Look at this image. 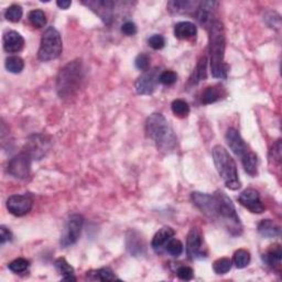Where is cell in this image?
<instances>
[{
	"instance_id": "8",
	"label": "cell",
	"mask_w": 282,
	"mask_h": 282,
	"mask_svg": "<svg viewBox=\"0 0 282 282\" xmlns=\"http://www.w3.org/2000/svg\"><path fill=\"white\" fill-rule=\"evenodd\" d=\"M31 161L32 158L25 151L17 154L8 162V173L17 179H27L30 175Z\"/></svg>"
},
{
	"instance_id": "19",
	"label": "cell",
	"mask_w": 282,
	"mask_h": 282,
	"mask_svg": "<svg viewBox=\"0 0 282 282\" xmlns=\"http://www.w3.org/2000/svg\"><path fill=\"white\" fill-rule=\"evenodd\" d=\"M198 33L197 26L190 21L179 22L174 27V36L180 40H189V39L195 38Z\"/></svg>"
},
{
	"instance_id": "15",
	"label": "cell",
	"mask_w": 282,
	"mask_h": 282,
	"mask_svg": "<svg viewBox=\"0 0 282 282\" xmlns=\"http://www.w3.org/2000/svg\"><path fill=\"white\" fill-rule=\"evenodd\" d=\"M203 246V236L201 231L198 227H193L187 234L186 238V254L191 260L199 259V258L204 257L202 253Z\"/></svg>"
},
{
	"instance_id": "16",
	"label": "cell",
	"mask_w": 282,
	"mask_h": 282,
	"mask_svg": "<svg viewBox=\"0 0 282 282\" xmlns=\"http://www.w3.org/2000/svg\"><path fill=\"white\" fill-rule=\"evenodd\" d=\"M25 46V39L17 31H7L4 34V50L8 53H18Z\"/></svg>"
},
{
	"instance_id": "24",
	"label": "cell",
	"mask_w": 282,
	"mask_h": 282,
	"mask_svg": "<svg viewBox=\"0 0 282 282\" xmlns=\"http://www.w3.org/2000/svg\"><path fill=\"white\" fill-rule=\"evenodd\" d=\"M223 97V89L219 86H208L202 94V103L208 105L213 104Z\"/></svg>"
},
{
	"instance_id": "37",
	"label": "cell",
	"mask_w": 282,
	"mask_h": 282,
	"mask_svg": "<svg viewBox=\"0 0 282 282\" xmlns=\"http://www.w3.org/2000/svg\"><path fill=\"white\" fill-rule=\"evenodd\" d=\"M159 81L163 85H173L178 81V75L173 70H164L160 74Z\"/></svg>"
},
{
	"instance_id": "28",
	"label": "cell",
	"mask_w": 282,
	"mask_h": 282,
	"mask_svg": "<svg viewBox=\"0 0 282 282\" xmlns=\"http://www.w3.org/2000/svg\"><path fill=\"white\" fill-rule=\"evenodd\" d=\"M5 66L8 72H10L12 74H19L22 72V69L25 68V62H23V60L20 57L13 56L6 59Z\"/></svg>"
},
{
	"instance_id": "10",
	"label": "cell",
	"mask_w": 282,
	"mask_h": 282,
	"mask_svg": "<svg viewBox=\"0 0 282 282\" xmlns=\"http://www.w3.org/2000/svg\"><path fill=\"white\" fill-rule=\"evenodd\" d=\"M33 201L28 195H11L7 200V209L14 216H25L32 209Z\"/></svg>"
},
{
	"instance_id": "17",
	"label": "cell",
	"mask_w": 282,
	"mask_h": 282,
	"mask_svg": "<svg viewBox=\"0 0 282 282\" xmlns=\"http://www.w3.org/2000/svg\"><path fill=\"white\" fill-rule=\"evenodd\" d=\"M175 232L169 226H164L161 230L155 233L151 241V247L155 253H162L166 249L168 242L174 237Z\"/></svg>"
},
{
	"instance_id": "22",
	"label": "cell",
	"mask_w": 282,
	"mask_h": 282,
	"mask_svg": "<svg viewBox=\"0 0 282 282\" xmlns=\"http://www.w3.org/2000/svg\"><path fill=\"white\" fill-rule=\"evenodd\" d=\"M200 3L189 2V0H177V2H170L168 4L169 10L175 13H185L198 10Z\"/></svg>"
},
{
	"instance_id": "39",
	"label": "cell",
	"mask_w": 282,
	"mask_h": 282,
	"mask_svg": "<svg viewBox=\"0 0 282 282\" xmlns=\"http://www.w3.org/2000/svg\"><path fill=\"white\" fill-rule=\"evenodd\" d=\"M149 45L151 46L153 50H161L166 45V39L161 34H153L149 39Z\"/></svg>"
},
{
	"instance_id": "1",
	"label": "cell",
	"mask_w": 282,
	"mask_h": 282,
	"mask_svg": "<svg viewBox=\"0 0 282 282\" xmlns=\"http://www.w3.org/2000/svg\"><path fill=\"white\" fill-rule=\"evenodd\" d=\"M193 204L210 221L218 222L233 236H239L242 226L236 213L234 203L223 191H216L213 195L201 192L191 194Z\"/></svg>"
},
{
	"instance_id": "2",
	"label": "cell",
	"mask_w": 282,
	"mask_h": 282,
	"mask_svg": "<svg viewBox=\"0 0 282 282\" xmlns=\"http://www.w3.org/2000/svg\"><path fill=\"white\" fill-rule=\"evenodd\" d=\"M226 37L224 25L219 20H214L208 27V52L210 61V72L213 77L225 80L228 73V66L225 63Z\"/></svg>"
},
{
	"instance_id": "43",
	"label": "cell",
	"mask_w": 282,
	"mask_h": 282,
	"mask_svg": "<svg viewBox=\"0 0 282 282\" xmlns=\"http://www.w3.org/2000/svg\"><path fill=\"white\" fill-rule=\"evenodd\" d=\"M57 5L59 8H61V9L66 10L70 7V5H72V2H69V0H59Z\"/></svg>"
},
{
	"instance_id": "32",
	"label": "cell",
	"mask_w": 282,
	"mask_h": 282,
	"mask_svg": "<svg viewBox=\"0 0 282 282\" xmlns=\"http://www.w3.org/2000/svg\"><path fill=\"white\" fill-rule=\"evenodd\" d=\"M232 260L230 258H221L213 263V270L217 275H225L232 269Z\"/></svg>"
},
{
	"instance_id": "23",
	"label": "cell",
	"mask_w": 282,
	"mask_h": 282,
	"mask_svg": "<svg viewBox=\"0 0 282 282\" xmlns=\"http://www.w3.org/2000/svg\"><path fill=\"white\" fill-rule=\"evenodd\" d=\"M57 270L62 275V280L65 281H76V278L74 277V268L70 266L65 258H58L54 262Z\"/></svg>"
},
{
	"instance_id": "29",
	"label": "cell",
	"mask_w": 282,
	"mask_h": 282,
	"mask_svg": "<svg viewBox=\"0 0 282 282\" xmlns=\"http://www.w3.org/2000/svg\"><path fill=\"white\" fill-rule=\"evenodd\" d=\"M233 262L237 269H244L250 262V254L245 249H239L234 254Z\"/></svg>"
},
{
	"instance_id": "12",
	"label": "cell",
	"mask_w": 282,
	"mask_h": 282,
	"mask_svg": "<svg viewBox=\"0 0 282 282\" xmlns=\"http://www.w3.org/2000/svg\"><path fill=\"white\" fill-rule=\"evenodd\" d=\"M82 4L90 8L93 12H95L101 21L107 25L112 22L115 6L114 2H111V0H89V2H82Z\"/></svg>"
},
{
	"instance_id": "30",
	"label": "cell",
	"mask_w": 282,
	"mask_h": 282,
	"mask_svg": "<svg viewBox=\"0 0 282 282\" xmlns=\"http://www.w3.org/2000/svg\"><path fill=\"white\" fill-rule=\"evenodd\" d=\"M171 109L173 114L180 118H184L190 114V106L184 99H175L172 101Z\"/></svg>"
},
{
	"instance_id": "6",
	"label": "cell",
	"mask_w": 282,
	"mask_h": 282,
	"mask_svg": "<svg viewBox=\"0 0 282 282\" xmlns=\"http://www.w3.org/2000/svg\"><path fill=\"white\" fill-rule=\"evenodd\" d=\"M63 51V43L59 31L54 27H49L41 38L38 59L41 62H49L58 59Z\"/></svg>"
},
{
	"instance_id": "13",
	"label": "cell",
	"mask_w": 282,
	"mask_h": 282,
	"mask_svg": "<svg viewBox=\"0 0 282 282\" xmlns=\"http://www.w3.org/2000/svg\"><path fill=\"white\" fill-rule=\"evenodd\" d=\"M225 139H226V143H227V145H228L231 150L237 156H239L240 160L245 159L246 156L250 152H252V150H250L248 146L246 145L244 139L241 138L238 130L234 129V128H230L226 132Z\"/></svg>"
},
{
	"instance_id": "33",
	"label": "cell",
	"mask_w": 282,
	"mask_h": 282,
	"mask_svg": "<svg viewBox=\"0 0 282 282\" xmlns=\"http://www.w3.org/2000/svg\"><path fill=\"white\" fill-rule=\"evenodd\" d=\"M22 14H23L22 8L19 5H12L6 10L5 17L8 21L15 23V22H19L21 20Z\"/></svg>"
},
{
	"instance_id": "34",
	"label": "cell",
	"mask_w": 282,
	"mask_h": 282,
	"mask_svg": "<svg viewBox=\"0 0 282 282\" xmlns=\"http://www.w3.org/2000/svg\"><path fill=\"white\" fill-rule=\"evenodd\" d=\"M166 252L173 257L181 256L183 253V244L180 240L172 238L166 246Z\"/></svg>"
},
{
	"instance_id": "40",
	"label": "cell",
	"mask_w": 282,
	"mask_h": 282,
	"mask_svg": "<svg viewBox=\"0 0 282 282\" xmlns=\"http://www.w3.org/2000/svg\"><path fill=\"white\" fill-rule=\"evenodd\" d=\"M177 276L179 279L183 281H190L194 277V271L191 267H186V266H182L177 270Z\"/></svg>"
},
{
	"instance_id": "11",
	"label": "cell",
	"mask_w": 282,
	"mask_h": 282,
	"mask_svg": "<svg viewBox=\"0 0 282 282\" xmlns=\"http://www.w3.org/2000/svg\"><path fill=\"white\" fill-rule=\"evenodd\" d=\"M49 149L50 141L48 138L43 135H33L28 139L25 152H27L32 159L40 160Z\"/></svg>"
},
{
	"instance_id": "36",
	"label": "cell",
	"mask_w": 282,
	"mask_h": 282,
	"mask_svg": "<svg viewBox=\"0 0 282 282\" xmlns=\"http://www.w3.org/2000/svg\"><path fill=\"white\" fill-rule=\"evenodd\" d=\"M269 161L270 163L280 166L281 163V140H277L276 144L272 146L270 153H269Z\"/></svg>"
},
{
	"instance_id": "26",
	"label": "cell",
	"mask_w": 282,
	"mask_h": 282,
	"mask_svg": "<svg viewBox=\"0 0 282 282\" xmlns=\"http://www.w3.org/2000/svg\"><path fill=\"white\" fill-rule=\"evenodd\" d=\"M241 163L250 177H256L258 174V158L255 152H250L245 159L241 160Z\"/></svg>"
},
{
	"instance_id": "42",
	"label": "cell",
	"mask_w": 282,
	"mask_h": 282,
	"mask_svg": "<svg viewBox=\"0 0 282 282\" xmlns=\"http://www.w3.org/2000/svg\"><path fill=\"white\" fill-rule=\"evenodd\" d=\"M12 239V234L11 232L6 228L5 226L0 227V241H2V244H6L7 241H10Z\"/></svg>"
},
{
	"instance_id": "35",
	"label": "cell",
	"mask_w": 282,
	"mask_h": 282,
	"mask_svg": "<svg viewBox=\"0 0 282 282\" xmlns=\"http://www.w3.org/2000/svg\"><path fill=\"white\" fill-rule=\"evenodd\" d=\"M8 268L14 273L25 272L29 268V261L25 259V258H18V259H15L8 265Z\"/></svg>"
},
{
	"instance_id": "21",
	"label": "cell",
	"mask_w": 282,
	"mask_h": 282,
	"mask_svg": "<svg viewBox=\"0 0 282 282\" xmlns=\"http://www.w3.org/2000/svg\"><path fill=\"white\" fill-rule=\"evenodd\" d=\"M258 233L265 238H275L280 235V227L271 219H263L258 225Z\"/></svg>"
},
{
	"instance_id": "7",
	"label": "cell",
	"mask_w": 282,
	"mask_h": 282,
	"mask_svg": "<svg viewBox=\"0 0 282 282\" xmlns=\"http://www.w3.org/2000/svg\"><path fill=\"white\" fill-rule=\"evenodd\" d=\"M160 69L159 67H153L147 69L141 74L136 81L135 89L139 95H151L155 91L156 85L160 83Z\"/></svg>"
},
{
	"instance_id": "31",
	"label": "cell",
	"mask_w": 282,
	"mask_h": 282,
	"mask_svg": "<svg viewBox=\"0 0 282 282\" xmlns=\"http://www.w3.org/2000/svg\"><path fill=\"white\" fill-rule=\"evenodd\" d=\"M29 21L34 28L40 29L46 25V15L42 10L36 9V10L30 11Z\"/></svg>"
},
{
	"instance_id": "4",
	"label": "cell",
	"mask_w": 282,
	"mask_h": 282,
	"mask_svg": "<svg viewBox=\"0 0 282 282\" xmlns=\"http://www.w3.org/2000/svg\"><path fill=\"white\" fill-rule=\"evenodd\" d=\"M84 78L83 65L81 60L69 62L61 68L57 80V91L61 98L73 97L80 90Z\"/></svg>"
},
{
	"instance_id": "14",
	"label": "cell",
	"mask_w": 282,
	"mask_h": 282,
	"mask_svg": "<svg viewBox=\"0 0 282 282\" xmlns=\"http://www.w3.org/2000/svg\"><path fill=\"white\" fill-rule=\"evenodd\" d=\"M238 201L242 206L254 214H262L265 212V205L260 199V194L254 189L242 191L239 195Z\"/></svg>"
},
{
	"instance_id": "3",
	"label": "cell",
	"mask_w": 282,
	"mask_h": 282,
	"mask_svg": "<svg viewBox=\"0 0 282 282\" xmlns=\"http://www.w3.org/2000/svg\"><path fill=\"white\" fill-rule=\"evenodd\" d=\"M146 132L161 151L173 150L178 139L173 129L162 114L154 113L148 117L146 121Z\"/></svg>"
},
{
	"instance_id": "5",
	"label": "cell",
	"mask_w": 282,
	"mask_h": 282,
	"mask_svg": "<svg viewBox=\"0 0 282 282\" xmlns=\"http://www.w3.org/2000/svg\"><path fill=\"white\" fill-rule=\"evenodd\" d=\"M213 160L218 174L223 179L226 187L232 191L240 189L241 183L238 178L236 162L228 151L222 146H215L213 148Z\"/></svg>"
},
{
	"instance_id": "9",
	"label": "cell",
	"mask_w": 282,
	"mask_h": 282,
	"mask_svg": "<svg viewBox=\"0 0 282 282\" xmlns=\"http://www.w3.org/2000/svg\"><path fill=\"white\" fill-rule=\"evenodd\" d=\"M83 224H84V218L82 215L80 214L70 215L65 227L64 236L61 238V245L63 247H68L70 245L76 244L77 240L81 237Z\"/></svg>"
},
{
	"instance_id": "38",
	"label": "cell",
	"mask_w": 282,
	"mask_h": 282,
	"mask_svg": "<svg viewBox=\"0 0 282 282\" xmlns=\"http://www.w3.org/2000/svg\"><path fill=\"white\" fill-rule=\"evenodd\" d=\"M135 65L140 70H147L149 69V65H150V58H149L147 54L140 53L139 56L135 60Z\"/></svg>"
},
{
	"instance_id": "41",
	"label": "cell",
	"mask_w": 282,
	"mask_h": 282,
	"mask_svg": "<svg viewBox=\"0 0 282 282\" xmlns=\"http://www.w3.org/2000/svg\"><path fill=\"white\" fill-rule=\"evenodd\" d=\"M121 32H122L124 34L128 36V37L135 36V34L137 33V26L135 25L134 22H131V21L125 22L124 25L121 26Z\"/></svg>"
},
{
	"instance_id": "18",
	"label": "cell",
	"mask_w": 282,
	"mask_h": 282,
	"mask_svg": "<svg viewBox=\"0 0 282 282\" xmlns=\"http://www.w3.org/2000/svg\"><path fill=\"white\" fill-rule=\"evenodd\" d=\"M217 6V3L215 2H203L200 3L199 8L197 10V19L203 26L209 27L210 23L213 22V15L215 7Z\"/></svg>"
},
{
	"instance_id": "20",
	"label": "cell",
	"mask_w": 282,
	"mask_h": 282,
	"mask_svg": "<svg viewBox=\"0 0 282 282\" xmlns=\"http://www.w3.org/2000/svg\"><path fill=\"white\" fill-rule=\"evenodd\" d=\"M281 260H282V250L280 245L276 244L273 246H270L268 252L263 255V261L266 265H268L272 269H279L281 267Z\"/></svg>"
},
{
	"instance_id": "25",
	"label": "cell",
	"mask_w": 282,
	"mask_h": 282,
	"mask_svg": "<svg viewBox=\"0 0 282 282\" xmlns=\"http://www.w3.org/2000/svg\"><path fill=\"white\" fill-rule=\"evenodd\" d=\"M86 278H87L89 280H99V281H114L117 279L115 273L109 268L92 270L87 272Z\"/></svg>"
},
{
	"instance_id": "27",
	"label": "cell",
	"mask_w": 282,
	"mask_h": 282,
	"mask_svg": "<svg viewBox=\"0 0 282 282\" xmlns=\"http://www.w3.org/2000/svg\"><path fill=\"white\" fill-rule=\"evenodd\" d=\"M206 62H207L206 57L201 58V60L199 61V63L197 67H195L194 72L190 78L192 84H198L201 81H204L206 78V64H207Z\"/></svg>"
}]
</instances>
